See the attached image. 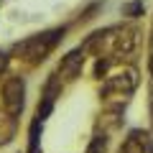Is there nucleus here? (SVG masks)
<instances>
[{
	"label": "nucleus",
	"mask_w": 153,
	"mask_h": 153,
	"mask_svg": "<svg viewBox=\"0 0 153 153\" xmlns=\"http://www.w3.org/2000/svg\"><path fill=\"white\" fill-rule=\"evenodd\" d=\"M148 71H151V76H153V54H151V59H148Z\"/></svg>",
	"instance_id": "10"
},
{
	"label": "nucleus",
	"mask_w": 153,
	"mask_h": 153,
	"mask_svg": "<svg viewBox=\"0 0 153 153\" xmlns=\"http://www.w3.org/2000/svg\"><path fill=\"white\" fill-rule=\"evenodd\" d=\"M82 64H84V49L69 51L66 56H61L59 69H56V76H59V79H74V76L82 71Z\"/></svg>",
	"instance_id": "4"
},
{
	"label": "nucleus",
	"mask_w": 153,
	"mask_h": 153,
	"mask_svg": "<svg viewBox=\"0 0 153 153\" xmlns=\"http://www.w3.org/2000/svg\"><path fill=\"white\" fill-rule=\"evenodd\" d=\"M61 38H64V28H54V31H46V33H41V36L26 38L23 44L16 46V54H21L23 59H28V61L36 64V61L46 59V54L59 44Z\"/></svg>",
	"instance_id": "1"
},
{
	"label": "nucleus",
	"mask_w": 153,
	"mask_h": 153,
	"mask_svg": "<svg viewBox=\"0 0 153 153\" xmlns=\"http://www.w3.org/2000/svg\"><path fill=\"white\" fill-rule=\"evenodd\" d=\"M105 151H107V135H105V133L100 135V133H97V135H94L92 140H89L87 153H105Z\"/></svg>",
	"instance_id": "6"
},
{
	"label": "nucleus",
	"mask_w": 153,
	"mask_h": 153,
	"mask_svg": "<svg viewBox=\"0 0 153 153\" xmlns=\"http://www.w3.org/2000/svg\"><path fill=\"white\" fill-rule=\"evenodd\" d=\"M23 102H26V82L21 76H13L3 84V105H5L8 115H21L23 110Z\"/></svg>",
	"instance_id": "2"
},
{
	"label": "nucleus",
	"mask_w": 153,
	"mask_h": 153,
	"mask_svg": "<svg viewBox=\"0 0 153 153\" xmlns=\"http://www.w3.org/2000/svg\"><path fill=\"white\" fill-rule=\"evenodd\" d=\"M135 87H138V76H135L133 69L120 71V74H115V76H107V82H105V92L107 94L115 92V94H120V97H128Z\"/></svg>",
	"instance_id": "3"
},
{
	"label": "nucleus",
	"mask_w": 153,
	"mask_h": 153,
	"mask_svg": "<svg viewBox=\"0 0 153 153\" xmlns=\"http://www.w3.org/2000/svg\"><path fill=\"white\" fill-rule=\"evenodd\" d=\"M135 41H138V36H135V33H125V36H120V38H117V46H115V49H117V51H123V54H128V51H133V49H135Z\"/></svg>",
	"instance_id": "7"
},
{
	"label": "nucleus",
	"mask_w": 153,
	"mask_h": 153,
	"mask_svg": "<svg viewBox=\"0 0 153 153\" xmlns=\"http://www.w3.org/2000/svg\"><path fill=\"white\" fill-rule=\"evenodd\" d=\"M107 71H110V61H107V59H97V64H94V76L102 79Z\"/></svg>",
	"instance_id": "9"
},
{
	"label": "nucleus",
	"mask_w": 153,
	"mask_h": 153,
	"mask_svg": "<svg viewBox=\"0 0 153 153\" xmlns=\"http://www.w3.org/2000/svg\"><path fill=\"white\" fill-rule=\"evenodd\" d=\"M140 13H143V3H140V0L128 3V5L123 8V16H140Z\"/></svg>",
	"instance_id": "8"
},
{
	"label": "nucleus",
	"mask_w": 153,
	"mask_h": 153,
	"mask_svg": "<svg viewBox=\"0 0 153 153\" xmlns=\"http://www.w3.org/2000/svg\"><path fill=\"white\" fill-rule=\"evenodd\" d=\"M120 153H153V146H151V138H148V133H143V130H133L130 138L123 143Z\"/></svg>",
	"instance_id": "5"
}]
</instances>
